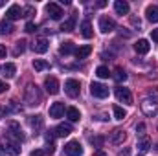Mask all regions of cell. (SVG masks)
I'll use <instances>...</instances> for the list:
<instances>
[{
  "mask_svg": "<svg viewBox=\"0 0 158 156\" xmlns=\"http://www.w3.org/2000/svg\"><path fill=\"white\" fill-rule=\"evenodd\" d=\"M24 101H26V105H30V107L40 105L42 97H40V92H39V86H37V84H28V86H26V90H24Z\"/></svg>",
  "mask_w": 158,
  "mask_h": 156,
  "instance_id": "1",
  "label": "cell"
},
{
  "mask_svg": "<svg viewBox=\"0 0 158 156\" xmlns=\"http://www.w3.org/2000/svg\"><path fill=\"white\" fill-rule=\"evenodd\" d=\"M2 149L7 153L9 156H19L20 154V145H19V142H15V140H11L9 136H4L2 138Z\"/></svg>",
  "mask_w": 158,
  "mask_h": 156,
  "instance_id": "2",
  "label": "cell"
},
{
  "mask_svg": "<svg viewBox=\"0 0 158 156\" xmlns=\"http://www.w3.org/2000/svg\"><path fill=\"white\" fill-rule=\"evenodd\" d=\"M7 136L11 140H15V142H22L24 140V132H22V129H20V125L17 121H11L7 125Z\"/></svg>",
  "mask_w": 158,
  "mask_h": 156,
  "instance_id": "3",
  "label": "cell"
},
{
  "mask_svg": "<svg viewBox=\"0 0 158 156\" xmlns=\"http://www.w3.org/2000/svg\"><path fill=\"white\" fill-rule=\"evenodd\" d=\"M79 90H81L79 81H76V79H66V81H64V92H66L68 97L76 99V97L79 96Z\"/></svg>",
  "mask_w": 158,
  "mask_h": 156,
  "instance_id": "4",
  "label": "cell"
},
{
  "mask_svg": "<svg viewBox=\"0 0 158 156\" xmlns=\"http://www.w3.org/2000/svg\"><path fill=\"white\" fill-rule=\"evenodd\" d=\"M142 112L147 117L158 116V103L156 101H151V99H143L142 101Z\"/></svg>",
  "mask_w": 158,
  "mask_h": 156,
  "instance_id": "5",
  "label": "cell"
},
{
  "mask_svg": "<svg viewBox=\"0 0 158 156\" xmlns=\"http://www.w3.org/2000/svg\"><path fill=\"white\" fill-rule=\"evenodd\" d=\"M116 99L123 105H132V94L125 86H116Z\"/></svg>",
  "mask_w": 158,
  "mask_h": 156,
  "instance_id": "6",
  "label": "cell"
},
{
  "mask_svg": "<svg viewBox=\"0 0 158 156\" xmlns=\"http://www.w3.org/2000/svg\"><path fill=\"white\" fill-rule=\"evenodd\" d=\"M90 94H92L94 97L105 99V97L109 96V88H107L105 84H101V83H92V84H90Z\"/></svg>",
  "mask_w": 158,
  "mask_h": 156,
  "instance_id": "7",
  "label": "cell"
},
{
  "mask_svg": "<svg viewBox=\"0 0 158 156\" xmlns=\"http://www.w3.org/2000/svg\"><path fill=\"white\" fill-rule=\"evenodd\" d=\"M64 154L66 156H81L83 154V147H81V143L76 142V140L68 142V143L64 145Z\"/></svg>",
  "mask_w": 158,
  "mask_h": 156,
  "instance_id": "8",
  "label": "cell"
},
{
  "mask_svg": "<svg viewBox=\"0 0 158 156\" xmlns=\"http://www.w3.org/2000/svg\"><path fill=\"white\" fill-rule=\"evenodd\" d=\"M44 88H46V92H48V94H52V96L59 94V90H61L59 81H57L55 77H46V79H44Z\"/></svg>",
  "mask_w": 158,
  "mask_h": 156,
  "instance_id": "9",
  "label": "cell"
},
{
  "mask_svg": "<svg viewBox=\"0 0 158 156\" xmlns=\"http://www.w3.org/2000/svg\"><path fill=\"white\" fill-rule=\"evenodd\" d=\"M22 17V7L19 6V4H13V6H9L7 7V11H6V20H17V18H20Z\"/></svg>",
  "mask_w": 158,
  "mask_h": 156,
  "instance_id": "10",
  "label": "cell"
},
{
  "mask_svg": "<svg viewBox=\"0 0 158 156\" xmlns=\"http://www.w3.org/2000/svg\"><path fill=\"white\" fill-rule=\"evenodd\" d=\"M46 13L53 18V20H61L63 18V9L55 4V2H50V4H46Z\"/></svg>",
  "mask_w": 158,
  "mask_h": 156,
  "instance_id": "11",
  "label": "cell"
},
{
  "mask_svg": "<svg viewBox=\"0 0 158 156\" xmlns=\"http://www.w3.org/2000/svg\"><path fill=\"white\" fill-rule=\"evenodd\" d=\"M114 28H116V22L112 18H109V17H101L99 18V30H101V33H110Z\"/></svg>",
  "mask_w": 158,
  "mask_h": 156,
  "instance_id": "12",
  "label": "cell"
},
{
  "mask_svg": "<svg viewBox=\"0 0 158 156\" xmlns=\"http://www.w3.org/2000/svg\"><path fill=\"white\" fill-rule=\"evenodd\" d=\"M72 132V125L70 123H61L53 129V136H59V138H64Z\"/></svg>",
  "mask_w": 158,
  "mask_h": 156,
  "instance_id": "13",
  "label": "cell"
},
{
  "mask_svg": "<svg viewBox=\"0 0 158 156\" xmlns=\"http://www.w3.org/2000/svg\"><path fill=\"white\" fill-rule=\"evenodd\" d=\"M64 114V103H61V101H57V103H53L52 107H50V117H61Z\"/></svg>",
  "mask_w": 158,
  "mask_h": 156,
  "instance_id": "14",
  "label": "cell"
},
{
  "mask_svg": "<svg viewBox=\"0 0 158 156\" xmlns=\"http://www.w3.org/2000/svg\"><path fill=\"white\" fill-rule=\"evenodd\" d=\"M125 138H127V134H125V130H121V129H116V130H112V132H110V142H112V143H116V145L123 143V142H125Z\"/></svg>",
  "mask_w": 158,
  "mask_h": 156,
  "instance_id": "15",
  "label": "cell"
},
{
  "mask_svg": "<svg viewBox=\"0 0 158 156\" xmlns=\"http://www.w3.org/2000/svg\"><path fill=\"white\" fill-rule=\"evenodd\" d=\"M134 50H136V53H149V50H151V44H149V40L147 39H140L136 44H134Z\"/></svg>",
  "mask_w": 158,
  "mask_h": 156,
  "instance_id": "16",
  "label": "cell"
},
{
  "mask_svg": "<svg viewBox=\"0 0 158 156\" xmlns=\"http://www.w3.org/2000/svg\"><path fill=\"white\" fill-rule=\"evenodd\" d=\"M31 48H33V51H35V53H46L50 46H48V40H46V39H37L35 42H33V46H31Z\"/></svg>",
  "mask_w": 158,
  "mask_h": 156,
  "instance_id": "17",
  "label": "cell"
},
{
  "mask_svg": "<svg viewBox=\"0 0 158 156\" xmlns=\"http://www.w3.org/2000/svg\"><path fill=\"white\" fill-rule=\"evenodd\" d=\"M114 9H116L118 15H127L131 7H129V2H125V0H116V2H114Z\"/></svg>",
  "mask_w": 158,
  "mask_h": 156,
  "instance_id": "18",
  "label": "cell"
},
{
  "mask_svg": "<svg viewBox=\"0 0 158 156\" xmlns=\"http://www.w3.org/2000/svg\"><path fill=\"white\" fill-rule=\"evenodd\" d=\"M145 15L149 22H158V6H147L145 7Z\"/></svg>",
  "mask_w": 158,
  "mask_h": 156,
  "instance_id": "19",
  "label": "cell"
},
{
  "mask_svg": "<svg viewBox=\"0 0 158 156\" xmlns=\"http://www.w3.org/2000/svg\"><path fill=\"white\" fill-rule=\"evenodd\" d=\"M59 53L61 55H70V53H76V46H74V42H63L61 44V48H59Z\"/></svg>",
  "mask_w": 158,
  "mask_h": 156,
  "instance_id": "20",
  "label": "cell"
},
{
  "mask_svg": "<svg viewBox=\"0 0 158 156\" xmlns=\"http://www.w3.org/2000/svg\"><path fill=\"white\" fill-rule=\"evenodd\" d=\"M90 53H92V46H88V44L79 46L77 50H76V57H77V59H86Z\"/></svg>",
  "mask_w": 158,
  "mask_h": 156,
  "instance_id": "21",
  "label": "cell"
},
{
  "mask_svg": "<svg viewBox=\"0 0 158 156\" xmlns=\"http://www.w3.org/2000/svg\"><path fill=\"white\" fill-rule=\"evenodd\" d=\"M2 72H4V76L7 79L15 77V74H17V66L13 64V63H6L4 66H2Z\"/></svg>",
  "mask_w": 158,
  "mask_h": 156,
  "instance_id": "22",
  "label": "cell"
},
{
  "mask_svg": "<svg viewBox=\"0 0 158 156\" xmlns=\"http://www.w3.org/2000/svg\"><path fill=\"white\" fill-rule=\"evenodd\" d=\"M81 35H83L85 39H90V37L94 35V31H92V24H90L88 20H83V24H81Z\"/></svg>",
  "mask_w": 158,
  "mask_h": 156,
  "instance_id": "23",
  "label": "cell"
},
{
  "mask_svg": "<svg viewBox=\"0 0 158 156\" xmlns=\"http://www.w3.org/2000/svg\"><path fill=\"white\" fill-rule=\"evenodd\" d=\"M74 28H76V17H74V15H72L68 20H64V22L61 24V30H63V31H66V33L74 31Z\"/></svg>",
  "mask_w": 158,
  "mask_h": 156,
  "instance_id": "24",
  "label": "cell"
},
{
  "mask_svg": "<svg viewBox=\"0 0 158 156\" xmlns=\"http://www.w3.org/2000/svg\"><path fill=\"white\" fill-rule=\"evenodd\" d=\"M138 151L140 153H145V151H149V147H151V140L147 138V136H142L140 140H138Z\"/></svg>",
  "mask_w": 158,
  "mask_h": 156,
  "instance_id": "25",
  "label": "cell"
},
{
  "mask_svg": "<svg viewBox=\"0 0 158 156\" xmlns=\"http://www.w3.org/2000/svg\"><path fill=\"white\" fill-rule=\"evenodd\" d=\"M13 30L15 28H13V24L9 20H2L0 22V33L2 35H9V33H13Z\"/></svg>",
  "mask_w": 158,
  "mask_h": 156,
  "instance_id": "26",
  "label": "cell"
},
{
  "mask_svg": "<svg viewBox=\"0 0 158 156\" xmlns=\"http://www.w3.org/2000/svg\"><path fill=\"white\" fill-rule=\"evenodd\" d=\"M66 117L70 121H79L81 119V112H79L76 107H70V109H66Z\"/></svg>",
  "mask_w": 158,
  "mask_h": 156,
  "instance_id": "27",
  "label": "cell"
},
{
  "mask_svg": "<svg viewBox=\"0 0 158 156\" xmlns=\"http://www.w3.org/2000/svg\"><path fill=\"white\" fill-rule=\"evenodd\" d=\"M28 123H30L35 130H39V129H42V116H30L28 117Z\"/></svg>",
  "mask_w": 158,
  "mask_h": 156,
  "instance_id": "28",
  "label": "cell"
},
{
  "mask_svg": "<svg viewBox=\"0 0 158 156\" xmlns=\"http://www.w3.org/2000/svg\"><path fill=\"white\" fill-rule=\"evenodd\" d=\"M33 68H35L37 72H42V70L50 68V64H48L46 61H42V59H35V61H33Z\"/></svg>",
  "mask_w": 158,
  "mask_h": 156,
  "instance_id": "29",
  "label": "cell"
},
{
  "mask_svg": "<svg viewBox=\"0 0 158 156\" xmlns=\"http://www.w3.org/2000/svg\"><path fill=\"white\" fill-rule=\"evenodd\" d=\"M96 76H98L99 79H107L109 76H110V72H109L107 66H98V68H96Z\"/></svg>",
  "mask_w": 158,
  "mask_h": 156,
  "instance_id": "30",
  "label": "cell"
},
{
  "mask_svg": "<svg viewBox=\"0 0 158 156\" xmlns=\"http://www.w3.org/2000/svg\"><path fill=\"white\" fill-rule=\"evenodd\" d=\"M24 50H26V40H19L17 46H15V50H13V53L20 55V53H24Z\"/></svg>",
  "mask_w": 158,
  "mask_h": 156,
  "instance_id": "31",
  "label": "cell"
},
{
  "mask_svg": "<svg viewBox=\"0 0 158 156\" xmlns=\"http://www.w3.org/2000/svg\"><path fill=\"white\" fill-rule=\"evenodd\" d=\"M112 110H114V117H116V119H125V116H127V112H125L121 107H118V105H116Z\"/></svg>",
  "mask_w": 158,
  "mask_h": 156,
  "instance_id": "32",
  "label": "cell"
},
{
  "mask_svg": "<svg viewBox=\"0 0 158 156\" xmlns=\"http://www.w3.org/2000/svg\"><path fill=\"white\" fill-rule=\"evenodd\" d=\"M114 79H116L118 83L125 81V79H127V74H125V70H121V68H116V76H114Z\"/></svg>",
  "mask_w": 158,
  "mask_h": 156,
  "instance_id": "33",
  "label": "cell"
},
{
  "mask_svg": "<svg viewBox=\"0 0 158 156\" xmlns=\"http://www.w3.org/2000/svg\"><path fill=\"white\" fill-rule=\"evenodd\" d=\"M90 143H92L94 147H101V145H103V138H101V136H96V138H90Z\"/></svg>",
  "mask_w": 158,
  "mask_h": 156,
  "instance_id": "34",
  "label": "cell"
},
{
  "mask_svg": "<svg viewBox=\"0 0 158 156\" xmlns=\"http://www.w3.org/2000/svg\"><path fill=\"white\" fill-rule=\"evenodd\" d=\"M24 30H26L28 33H33V31L37 30V24H35V22H26V28H24Z\"/></svg>",
  "mask_w": 158,
  "mask_h": 156,
  "instance_id": "35",
  "label": "cell"
},
{
  "mask_svg": "<svg viewBox=\"0 0 158 156\" xmlns=\"http://www.w3.org/2000/svg\"><path fill=\"white\" fill-rule=\"evenodd\" d=\"M31 13H33V7H31V6H28L26 9H22V17H30Z\"/></svg>",
  "mask_w": 158,
  "mask_h": 156,
  "instance_id": "36",
  "label": "cell"
},
{
  "mask_svg": "<svg viewBox=\"0 0 158 156\" xmlns=\"http://www.w3.org/2000/svg\"><path fill=\"white\" fill-rule=\"evenodd\" d=\"M143 130H145V125H143V123H140V125L136 127V132H138L140 136H143Z\"/></svg>",
  "mask_w": 158,
  "mask_h": 156,
  "instance_id": "37",
  "label": "cell"
},
{
  "mask_svg": "<svg viewBox=\"0 0 158 156\" xmlns=\"http://www.w3.org/2000/svg\"><path fill=\"white\" fill-rule=\"evenodd\" d=\"M151 39L155 40V42H158V28H156V30H153V31H151Z\"/></svg>",
  "mask_w": 158,
  "mask_h": 156,
  "instance_id": "38",
  "label": "cell"
},
{
  "mask_svg": "<svg viewBox=\"0 0 158 156\" xmlns=\"http://www.w3.org/2000/svg\"><path fill=\"white\" fill-rule=\"evenodd\" d=\"M7 88H9V86H7V84H6L4 81H0V94H4V92H6Z\"/></svg>",
  "mask_w": 158,
  "mask_h": 156,
  "instance_id": "39",
  "label": "cell"
},
{
  "mask_svg": "<svg viewBox=\"0 0 158 156\" xmlns=\"http://www.w3.org/2000/svg\"><path fill=\"white\" fill-rule=\"evenodd\" d=\"M30 156H46V153H44V151H40V149H37V151H33Z\"/></svg>",
  "mask_w": 158,
  "mask_h": 156,
  "instance_id": "40",
  "label": "cell"
},
{
  "mask_svg": "<svg viewBox=\"0 0 158 156\" xmlns=\"http://www.w3.org/2000/svg\"><path fill=\"white\" fill-rule=\"evenodd\" d=\"M6 53H7L6 46H0V59H2V57H6Z\"/></svg>",
  "mask_w": 158,
  "mask_h": 156,
  "instance_id": "41",
  "label": "cell"
},
{
  "mask_svg": "<svg viewBox=\"0 0 158 156\" xmlns=\"http://www.w3.org/2000/svg\"><path fill=\"white\" fill-rule=\"evenodd\" d=\"M131 22H132L134 26H138V28H140V18H136V17H132V18H131Z\"/></svg>",
  "mask_w": 158,
  "mask_h": 156,
  "instance_id": "42",
  "label": "cell"
},
{
  "mask_svg": "<svg viewBox=\"0 0 158 156\" xmlns=\"http://www.w3.org/2000/svg\"><path fill=\"white\" fill-rule=\"evenodd\" d=\"M4 114H7V110H6V109H2V107H0V119H2V117H4Z\"/></svg>",
  "mask_w": 158,
  "mask_h": 156,
  "instance_id": "43",
  "label": "cell"
},
{
  "mask_svg": "<svg viewBox=\"0 0 158 156\" xmlns=\"http://www.w3.org/2000/svg\"><path fill=\"white\" fill-rule=\"evenodd\" d=\"M92 156H107V154H105L103 151H98V153H94V154H92Z\"/></svg>",
  "mask_w": 158,
  "mask_h": 156,
  "instance_id": "44",
  "label": "cell"
},
{
  "mask_svg": "<svg viewBox=\"0 0 158 156\" xmlns=\"http://www.w3.org/2000/svg\"><path fill=\"white\" fill-rule=\"evenodd\" d=\"M0 156H4V153H2V147H0Z\"/></svg>",
  "mask_w": 158,
  "mask_h": 156,
  "instance_id": "45",
  "label": "cell"
},
{
  "mask_svg": "<svg viewBox=\"0 0 158 156\" xmlns=\"http://www.w3.org/2000/svg\"><path fill=\"white\" fill-rule=\"evenodd\" d=\"M156 151H158V145H156Z\"/></svg>",
  "mask_w": 158,
  "mask_h": 156,
  "instance_id": "46",
  "label": "cell"
}]
</instances>
